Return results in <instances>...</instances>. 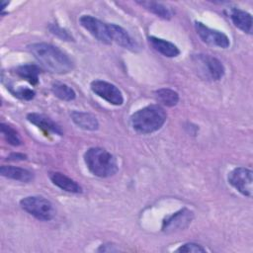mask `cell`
<instances>
[{"label": "cell", "instance_id": "7402d4cb", "mask_svg": "<svg viewBox=\"0 0 253 253\" xmlns=\"http://www.w3.org/2000/svg\"><path fill=\"white\" fill-rule=\"evenodd\" d=\"M0 130H1V133L3 134L4 138L6 139V141L9 144H11L13 146H18L22 143V139H21L18 131H16V129H14L11 126L1 123Z\"/></svg>", "mask_w": 253, "mask_h": 253}, {"label": "cell", "instance_id": "cb8c5ba5", "mask_svg": "<svg viewBox=\"0 0 253 253\" xmlns=\"http://www.w3.org/2000/svg\"><path fill=\"white\" fill-rule=\"evenodd\" d=\"M49 31H50L53 35H55V36H57V37H59V38H61V39H63V40H65V41H71V40H72L71 35H70L66 30H64V29H62V28H60V27H58L57 25H54V24L50 25V26H49Z\"/></svg>", "mask_w": 253, "mask_h": 253}, {"label": "cell", "instance_id": "4fadbf2b", "mask_svg": "<svg viewBox=\"0 0 253 253\" xmlns=\"http://www.w3.org/2000/svg\"><path fill=\"white\" fill-rule=\"evenodd\" d=\"M49 179L55 186H57L61 190H64L68 193L79 194L82 192V189L79 186V184H77L74 180H72L71 178L65 176L60 172L49 173Z\"/></svg>", "mask_w": 253, "mask_h": 253}, {"label": "cell", "instance_id": "ba28073f", "mask_svg": "<svg viewBox=\"0 0 253 253\" xmlns=\"http://www.w3.org/2000/svg\"><path fill=\"white\" fill-rule=\"evenodd\" d=\"M195 28H196L197 34L199 35V37L202 39L204 42L210 45L217 46L221 48H227L229 46L230 44L229 39L222 32L211 29L201 22H196Z\"/></svg>", "mask_w": 253, "mask_h": 253}, {"label": "cell", "instance_id": "9a60e30c", "mask_svg": "<svg viewBox=\"0 0 253 253\" xmlns=\"http://www.w3.org/2000/svg\"><path fill=\"white\" fill-rule=\"evenodd\" d=\"M230 19L239 30L246 34H252V16L248 12L233 8L230 10Z\"/></svg>", "mask_w": 253, "mask_h": 253}, {"label": "cell", "instance_id": "5bb4252c", "mask_svg": "<svg viewBox=\"0 0 253 253\" xmlns=\"http://www.w3.org/2000/svg\"><path fill=\"white\" fill-rule=\"evenodd\" d=\"M0 174L3 177H6L8 179L21 181V182H31L34 179V175L31 171L16 167V166H10V165H3L0 167Z\"/></svg>", "mask_w": 253, "mask_h": 253}, {"label": "cell", "instance_id": "5b68a950", "mask_svg": "<svg viewBox=\"0 0 253 253\" xmlns=\"http://www.w3.org/2000/svg\"><path fill=\"white\" fill-rule=\"evenodd\" d=\"M194 62L201 76L209 80H219L224 75V66L215 57L208 54H197Z\"/></svg>", "mask_w": 253, "mask_h": 253}, {"label": "cell", "instance_id": "4316f807", "mask_svg": "<svg viewBox=\"0 0 253 253\" xmlns=\"http://www.w3.org/2000/svg\"><path fill=\"white\" fill-rule=\"evenodd\" d=\"M6 5H8V2H3V1H2V2H1V9H4Z\"/></svg>", "mask_w": 253, "mask_h": 253}, {"label": "cell", "instance_id": "52a82bcc", "mask_svg": "<svg viewBox=\"0 0 253 253\" xmlns=\"http://www.w3.org/2000/svg\"><path fill=\"white\" fill-rule=\"evenodd\" d=\"M90 87L96 95L112 105L121 106L124 103V97L121 90L112 83L104 80H94Z\"/></svg>", "mask_w": 253, "mask_h": 253}, {"label": "cell", "instance_id": "ac0fdd59", "mask_svg": "<svg viewBox=\"0 0 253 253\" xmlns=\"http://www.w3.org/2000/svg\"><path fill=\"white\" fill-rule=\"evenodd\" d=\"M15 73L19 77L27 80L32 85H36L39 82V75L41 73V69L35 64H24L18 66L15 69Z\"/></svg>", "mask_w": 253, "mask_h": 253}, {"label": "cell", "instance_id": "d4e9b609", "mask_svg": "<svg viewBox=\"0 0 253 253\" xmlns=\"http://www.w3.org/2000/svg\"><path fill=\"white\" fill-rule=\"evenodd\" d=\"M13 94L21 99H24V100H31L35 97L36 93L34 90L32 89H29V88H19L18 90L14 91Z\"/></svg>", "mask_w": 253, "mask_h": 253}, {"label": "cell", "instance_id": "603a6c76", "mask_svg": "<svg viewBox=\"0 0 253 253\" xmlns=\"http://www.w3.org/2000/svg\"><path fill=\"white\" fill-rule=\"evenodd\" d=\"M176 251L177 252H187V253H189V252L199 253V252H206V248H204L200 244L189 242V243H185V244L181 245Z\"/></svg>", "mask_w": 253, "mask_h": 253}, {"label": "cell", "instance_id": "277c9868", "mask_svg": "<svg viewBox=\"0 0 253 253\" xmlns=\"http://www.w3.org/2000/svg\"><path fill=\"white\" fill-rule=\"evenodd\" d=\"M21 208L41 220H50L55 215V209L50 201L43 197L29 196L20 201Z\"/></svg>", "mask_w": 253, "mask_h": 253}, {"label": "cell", "instance_id": "7c38bea8", "mask_svg": "<svg viewBox=\"0 0 253 253\" xmlns=\"http://www.w3.org/2000/svg\"><path fill=\"white\" fill-rule=\"evenodd\" d=\"M27 120L37 126L39 128L46 131V132H52L58 135H62V129L61 127L55 124L50 118L38 113H30L27 116Z\"/></svg>", "mask_w": 253, "mask_h": 253}, {"label": "cell", "instance_id": "7a4b0ae2", "mask_svg": "<svg viewBox=\"0 0 253 253\" xmlns=\"http://www.w3.org/2000/svg\"><path fill=\"white\" fill-rule=\"evenodd\" d=\"M167 115L164 109L158 105H150L136 111L130 117L132 128L142 134L154 132L162 127Z\"/></svg>", "mask_w": 253, "mask_h": 253}, {"label": "cell", "instance_id": "30bf717a", "mask_svg": "<svg viewBox=\"0 0 253 253\" xmlns=\"http://www.w3.org/2000/svg\"><path fill=\"white\" fill-rule=\"evenodd\" d=\"M193 211L188 209L180 210L179 211L168 216L162 224V230L166 233L174 232L186 228L193 219Z\"/></svg>", "mask_w": 253, "mask_h": 253}, {"label": "cell", "instance_id": "8fae6325", "mask_svg": "<svg viewBox=\"0 0 253 253\" xmlns=\"http://www.w3.org/2000/svg\"><path fill=\"white\" fill-rule=\"evenodd\" d=\"M108 29L111 42H115L128 50L135 51L137 49V43L125 29L116 24H108Z\"/></svg>", "mask_w": 253, "mask_h": 253}, {"label": "cell", "instance_id": "6da1fadb", "mask_svg": "<svg viewBox=\"0 0 253 253\" xmlns=\"http://www.w3.org/2000/svg\"><path fill=\"white\" fill-rule=\"evenodd\" d=\"M28 48L42 67L49 72L65 74L74 67L71 58L64 51L50 43L36 42L30 44Z\"/></svg>", "mask_w": 253, "mask_h": 253}, {"label": "cell", "instance_id": "484cf974", "mask_svg": "<svg viewBox=\"0 0 253 253\" xmlns=\"http://www.w3.org/2000/svg\"><path fill=\"white\" fill-rule=\"evenodd\" d=\"M27 158V156L23 153H12L8 156V160H13V161H17V160H25Z\"/></svg>", "mask_w": 253, "mask_h": 253}, {"label": "cell", "instance_id": "2e32d148", "mask_svg": "<svg viewBox=\"0 0 253 253\" xmlns=\"http://www.w3.org/2000/svg\"><path fill=\"white\" fill-rule=\"evenodd\" d=\"M148 42L155 50L167 57H176L180 54L179 48L168 41L156 37H149Z\"/></svg>", "mask_w": 253, "mask_h": 253}, {"label": "cell", "instance_id": "9c48e42d", "mask_svg": "<svg viewBox=\"0 0 253 253\" xmlns=\"http://www.w3.org/2000/svg\"><path fill=\"white\" fill-rule=\"evenodd\" d=\"M79 22H80V25L98 41L104 43L112 42L109 36L108 24H105L99 19L90 15L81 16L79 19Z\"/></svg>", "mask_w": 253, "mask_h": 253}, {"label": "cell", "instance_id": "d6986e66", "mask_svg": "<svg viewBox=\"0 0 253 253\" xmlns=\"http://www.w3.org/2000/svg\"><path fill=\"white\" fill-rule=\"evenodd\" d=\"M137 4H139L140 6H142L144 9L148 10L149 12L155 14L156 16L165 19V20H169L171 19L173 13L172 11L165 5H163L162 3L159 2H154V1H137Z\"/></svg>", "mask_w": 253, "mask_h": 253}, {"label": "cell", "instance_id": "8992f818", "mask_svg": "<svg viewBox=\"0 0 253 253\" xmlns=\"http://www.w3.org/2000/svg\"><path fill=\"white\" fill-rule=\"evenodd\" d=\"M252 171L245 167H237L233 169L228 175L229 184L239 193L246 197L253 195V177Z\"/></svg>", "mask_w": 253, "mask_h": 253}, {"label": "cell", "instance_id": "e0dca14e", "mask_svg": "<svg viewBox=\"0 0 253 253\" xmlns=\"http://www.w3.org/2000/svg\"><path fill=\"white\" fill-rule=\"evenodd\" d=\"M72 121L79 127L86 130H96L99 127V123L95 116L84 113V112H72L71 114Z\"/></svg>", "mask_w": 253, "mask_h": 253}, {"label": "cell", "instance_id": "44dd1931", "mask_svg": "<svg viewBox=\"0 0 253 253\" xmlns=\"http://www.w3.org/2000/svg\"><path fill=\"white\" fill-rule=\"evenodd\" d=\"M51 91L54 94V96L63 101H72L76 97V94L71 87L59 82H56L52 85Z\"/></svg>", "mask_w": 253, "mask_h": 253}, {"label": "cell", "instance_id": "3957f363", "mask_svg": "<svg viewBox=\"0 0 253 253\" xmlns=\"http://www.w3.org/2000/svg\"><path fill=\"white\" fill-rule=\"evenodd\" d=\"M84 161L90 172L100 178L115 175L118 170L116 157L101 147H91L84 154Z\"/></svg>", "mask_w": 253, "mask_h": 253}, {"label": "cell", "instance_id": "ffe728a7", "mask_svg": "<svg viewBox=\"0 0 253 253\" xmlns=\"http://www.w3.org/2000/svg\"><path fill=\"white\" fill-rule=\"evenodd\" d=\"M157 100L167 107H173L179 102V95L176 91L168 88H162L155 92Z\"/></svg>", "mask_w": 253, "mask_h": 253}]
</instances>
